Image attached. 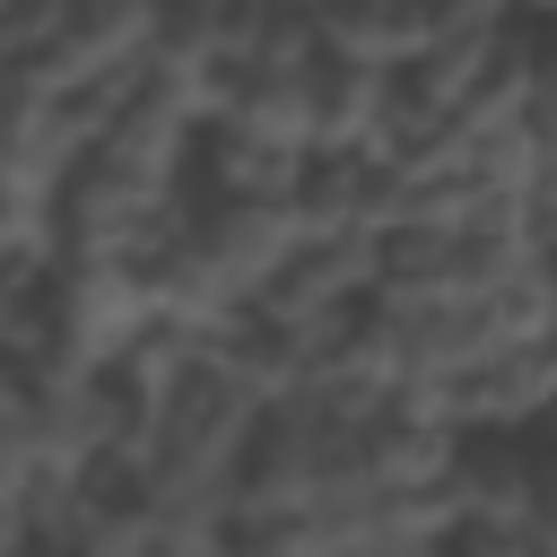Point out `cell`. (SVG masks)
<instances>
[{"instance_id":"3957f363","label":"cell","mask_w":557,"mask_h":557,"mask_svg":"<svg viewBox=\"0 0 557 557\" xmlns=\"http://www.w3.org/2000/svg\"><path fill=\"white\" fill-rule=\"evenodd\" d=\"M313 9V35L331 52H357V61H409L426 35H435V0H305Z\"/></svg>"},{"instance_id":"6da1fadb","label":"cell","mask_w":557,"mask_h":557,"mask_svg":"<svg viewBox=\"0 0 557 557\" xmlns=\"http://www.w3.org/2000/svg\"><path fill=\"white\" fill-rule=\"evenodd\" d=\"M548 400H557V348H548V331H505L479 357H461L453 374H435L426 392H409V409H426L453 435L461 426H531V418H548Z\"/></svg>"},{"instance_id":"7a4b0ae2","label":"cell","mask_w":557,"mask_h":557,"mask_svg":"<svg viewBox=\"0 0 557 557\" xmlns=\"http://www.w3.org/2000/svg\"><path fill=\"white\" fill-rule=\"evenodd\" d=\"M366 287H374V235H296V244L270 261V278L252 287V305L278 313L287 331H322V322H339Z\"/></svg>"}]
</instances>
